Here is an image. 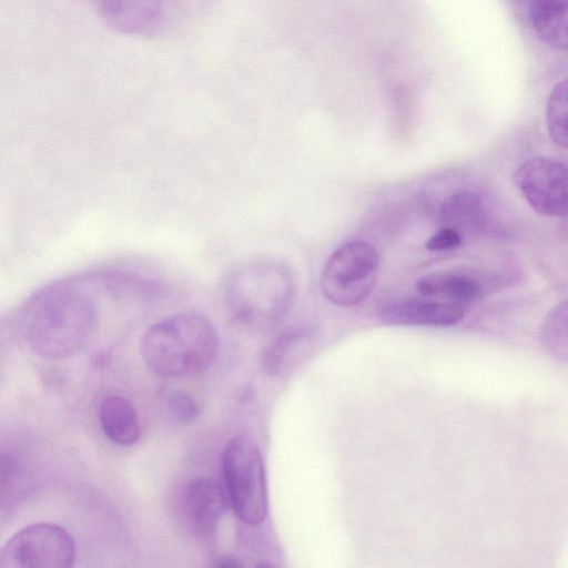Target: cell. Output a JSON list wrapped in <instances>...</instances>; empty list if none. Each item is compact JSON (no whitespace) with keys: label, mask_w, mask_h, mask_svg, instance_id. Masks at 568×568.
Masks as SVG:
<instances>
[{"label":"cell","mask_w":568,"mask_h":568,"mask_svg":"<svg viewBox=\"0 0 568 568\" xmlns=\"http://www.w3.org/2000/svg\"><path fill=\"white\" fill-rule=\"evenodd\" d=\"M483 199L475 191H458L448 195L439 207V219L444 226L460 232L478 229L485 222Z\"/></svg>","instance_id":"cell-14"},{"label":"cell","mask_w":568,"mask_h":568,"mask_svg":"<svg viewBox=\"0 0 568 568\" xmlns=\"http://www.w3.org/2000/svg\"><path fill=\"white\" fill-rule=\"evenodd\" d=\"M222 471L235 515L247 525L261 524L267 514V493L256 444L246 436L230 439L222 456Z\"/></svg>","instance_id":"cell-4"},{"label":"cell","mask_w":568,"mask_h":568,"mask_svg":"<svg viewBox=\"0 0 568 568\" xmlns=\"http://www.w3.org/2000/svg\"><path fill=\"white\" fill-rule=\"evenodd\" d=\"M518 1L524 3L527 7V9H528V6H529L531 0H518Z\"/></svg>","instance_id":"cell-20"},{"label":"cell","mask_w":568,"mask_h":568,"mask_svg":"<svg viewBox=\"0 0 568 568\" xmlns=\"http://www.w3.org/2000/svg\"><path fill=\"white\" fill-rule=\"evenodd\" d=\"M74 560L72 536L52 523L23 527L7 540L0 552L2 568H69Z\"/></svg>","instance_id":"cell-6"},{"label":"cell","mask_w":568,"mask_h":568,"mask_svg":"<svg viewBox=\"0 0 568 568\" xmlns=\"http://www.w3.org/2000/svg\"><path fill=\"white\" fill-rule=\"evenodd\" d=\"M539 339L549 355L568 363V298L546 315L540 326Z\"/></svg>","instance_id":"cell-15"},{"label":"cell","mask_w":568,"mask_h":568,"mask_svg":"<svg viewBox=\"0 0 568 568\" xmlns=\"http://www.w3.org/2000/svg\"><path fill=\"white\" fill-rule=\"evenodd\" d=\"M312 343L313 336L307 328L285 329L267 345L263 356L265 369L275 376L286 374L304 358Z\"/></svg>","instance_id":"cell-11"},{"label":"cell","mask_w":568,"mask_h":568,"mask_svg":"<svg viewBox=\"0 0 568 568\" xmlns=\"http://www.w3.org/2000/svg\"><path fill=\"white\" fill-rule=\"evenodd\" d=\"M168 408L171 416L182 423H190L199 415L196 403L183 392H174L169 396Z\"/></svg>","instance_id":"cell-17"},{"label":"cell","mask_w":568,"mask_h":568,"mask_svg":"<svg viewBox=\"0 0 568 568\" xmlns=\"http://www.w3.org/2000/svg\"><path fill=\"white\" fill-rule=\"evenodd\" d=\"M224 293L229 307L240 321L268 326L287 310L293 281L287 268L276 262H253L230 274Z\"/></svg>","instance_id":"cell-3"},{"label":"cell","mask_w":568,"mask_h":568,"mask_svg":"<svg viewBox=\"0 0 568 568\" xmlns=\"http://www.w3.org/2000/svg\"><path fill=\"white\" fill-rule=\"evenodd\" d=\"M219 336L204 315L184 312L168 316L144 333L141 354L155 374L182 378L207 369L216 357Z\"/></svg>","instance_id":"cell-2"},{"label":"cell","mask_w":568,"mask_h":568,"mask_svg":"<svg viewBox=\"0 0 568 568\" xmlns=\"http://www.w3.org/2000/svg\"><path fill=\"white\" fill-rule=\"evenodd\" d=\"M546 122L552 142L568 150V78L552 88L546 105Z\"/></svg>","instance_id":"cell-16"},{"label":"cell","mask_w":568,"mask_h":568,"mask_svg":"<svg viewBox=\"0 0 568 568\" xmlns=\"http://www.w3.org/2000/svg\"><path fill=\"white\" fill-rule=\"evenodd\" d=\"M229 497L225 488L209 477L190 480L181 495L183 515L189 526L199 534H210L223 518Z\"/></svg>","instance_id":"cell-9"},{"label":"cell","mask_w":568,"mask_h":568,"mask_svg":"<svg viewBox=\"0 0 568 568\" xmlns=\"http://www.w3.org/2000/svg\"><path fill=\"white\" fill-rule=\"evenodd\" d=\"M515 184L539 214L568 216V166L564 163L544 156L530 159L516 170Z\"/></svg>","instance_id":"cell-7"},{"label":"cell","mask_w":568,"mask_h":568,"mask_svg":"<svg viewBox=\"0 0 568 568\" xmlns=\"http://www.w3.org/2000/svg\"><path fill=\"white\" fill-rule=\"evenodd\" d=\"M463 242V235L455 229L444 226L426 242V248L430 251L452 250Z\"/></svg>","instance_id":"cell-18"},{"label":"cell","mask_w":568,"mask_h":568,"mask_svg":"<svg viewBox=\"0 0 568 568\" xmlns=\"http://www.w3.org/2000/svg\"><path fill=\"white\" fill-rule=\"evenodd\" d=\"M104 435L120 446H132L140 437V423L132 404L120 395L105 397L99 408Z\"/></svg>","instance_id":"cell-12"},{"label":"cell","mask_w":568,"mask_h":568,"mask_svg":"<svg viewBox=\"0 0 568 568\" xmlns=\"http://www.w3.org/2000/svg\"><path fill=\"white\" fill-rule=\"evenodd\" d=\"M378 263L377 251L368 242L354 240L341 245L323 270V295L339 306L362 303L376 283Z\"/></svg>","instance_id":"cell-5"},{"label":"cell","mask_w":568,"mask_h":568,"mask_svg":"<svg viewBox=\"0 0 568 568\" xmlns=\"http://www.w3.org/2000/svg\"><path fill=\"white\" fill-rule=\"evenodd\" d=\"M416 290L426 297L442 300L468 307L484 295V287L476 277L463 273L433 272L416 282Z\"/></svg>","instance_id":"cell-10"},{"label":"cell","mask_w":568,"mask_h":568,"mask_svg":"<svg viewBox=\"0 0 568 568\" xmlns=\"http://www.w3.org/2000/svg\"><path fill=\"white\" fill-rule=\"evenodd\" d=\"M98 325L94 301L68 284L53 285L32 297L22 315L23 337L29 348L47 359L80 352Z\"/></svg>","instance_id":"cell-1"},{"label":"cell","mask_w":568,"mask_h":568,"mask_svg":"<svg viewBox=\"0 0 568 568\" xmlns=\"http://www.w3.org/2000/svg\"><path fill=\"white\" fill-rule=\"evenodd\" d=\"M467 308L432 297L390 296L376 304L378 318L388 325L448 326L460 322Z\"/></svg>","instance_id":"cell-8"},{"label":"cell","mask_w":568,"mask_h":568,"mask_svg":"<svg viewBox=\"0 0 568 568\" xmlns=\"http://www.w3.org/2000/svg\"><path fill=\"white\" fill-rule=\"evenodd\" d=\"M219 567H240L241 564L233 557H224L216 564Z\"/></svg>","instance_id":"cell-19"},{"label":"cell","mask_w":568,"mask_h":568,"mask_svg":"<svg viewBox=\"0 0 568 568\" xmlns=\"http://www.w3.org/2000/svg\"><path fill=\"white\" fill-rule=\"evenodd\" d=\"M527 10L539 38L568 51V0H531Z\"/></svg>","instance_id":"cell-13"}]
</instances>
